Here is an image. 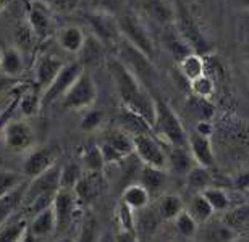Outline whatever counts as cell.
Masks as SVG:
<instances>
[{"mask_svg":"<svg viewBox=\"0 0 249 242\" xmlns=\"http://www.w3.org/2000/svg\"><path fill=\"white\" fill-rule=\"evenodd\" d=\"M107 68L115 84L122 107L144 118L152 126L154 115H156V97L149 96L141 81L118 57L107 58Z\"/></svg>","mask_w":249,"mask_h":242,"instance_id":"1","label":"cell"},{"mask_svg":"<svg viewBox=\"0 0 249 242\" xmlns=\"http://www.w3.org/2000/svg\"><path fill=\"white\" fill-rule=\"evenodd\" d=\"M152 134L165 147H188V132L180 116L163 98L159 97H156Z\"/></svg>","mask_w":249,"mask_h":242,"instance_id":"2","label":"cell"},{"mask_svg":"<svg viewBox=\"0 0 249 242\" xmlns=\"http://www.w3.org/2000/svg\"><path fill=\"white\" fill-rule=\"evenodd\" d=\"M173 3H175L177 8V18L173 26L177 28L178 36L185 42V46L189 50L206 57V53L211 50V46H209L206 36L202 34L197 21L194 19L191 12H189L188 7L181 0H173Z\"/></svg>","mask_w":249,"mask_h":242,"instance_id":"3","label":"cell"},{"mask_svg":"<svg viewBox=\"0 0 249 242\" xmlns=\"http://www.w3.org/2000/svg\"><path fill=\"white\" fill-rule=\"evenodd\" d=\"M97 86L92 75L88 70H84L70 91L65 94L60 100L63 110H88L97 100Z\"/></svg>","mask_w":249,"mask_h":242,"instance_id":"4","label":"cell"},{"mask_svg":"<svg viewBox=\"0 0 249 242\" xmlns=\"http://www.w3.org/2000/svg\"><path fill=\"white\" fill-rule=\"evenodd\" d=\"M117 21L124 41L131 44L141 53H144L149 60H152L154 55H156V48H154L151 34H149L147 28L144 26L141 19L133 13H122L120 16H117Z\"/></svg>","mask_w":249,"mask_h":242,"instance_id":"5","label":"cell"},{"mask_svg":"<svg viewBox=\"0 0 249 242\" xmlns=\"http://www.w3.org/2000/svg\"><path fill=\"white\" fill-rule=\"evenodd\" d=\"M60 170L62 168L55 165L41 176L29 179V184L24 187L21 207L28 209L39 199H53L57 191L60 189Z\"/></svg>","mask_w":249,"mask_h":242,"instance_id":"6","label":"cell"},{"mask_svg":"<svg viewBox=\"0 0 249 242\" xmlns=\"http://www.w3.org/2000/svg\"><path fill=\"white\" fill-rule=\"evenodd\" d=\"M134 139V154L144 166L168 171L167 147L154 134H138Z\"/></svg>","mask_w":249,"mask_h":242,"instance_id":"7","label":"cell"},{"mask_svg":"<svg viewBox=\"0 0 249 242\" xmlns=\"http://www.w3.org/2000/svg\"><path fill=\"white\" fill-rule=\"evenodd\" d=\"M2 139L7 149L17 154L33 150L36 144V134L31 125L26 120H13V118L3 128Z\"/></svg>","mask_w":249,"mask_h":242,"instance_id":"8","label":"cell"},{"mask_svg":"<svg viewBox=\"0 0 249 242\" xmlns=\"http://www.w3.org/2000/svg\"><path fill=\"white\" fill-rule=\"evenodd\" d=\"M86 70L83 66V63L73 62V63H65L62 71L58 73V76L53 80V82L47 89L42 91V105H52L55 102H60L63 96L70 91V87L73 86L74 81L78 80L79 75Z\"/></svg>","mask_w":249,"mask_h":242,"instance_id":"9","label":"cell"},{"mask_svg":"<svg viewBox=\"0 0 249 242\" xmlns=\"http://www.w3.org/2000/svg\"><path fill=\"white\" fill-rule=\"evenodd\" d=\"M104 160L107 163H118L128 159L134 154V139L129 132L120 129H113L106 136L101 145Z\"/></svg>","mask_w":249,"mask_h":242,"instance_id":"10","label":"cell"},{"mask_svg":"<svg viewBox=\"0 0 249 242\" xmlns=\"http://www.w3.org/2000/svg\"><path fill=\"white\" fill-rule=\"evenodd\" d=\"M78 197L71 189H58L52 202L57 218V233H65L73 225L74 211H78Z\"/></svg>","mask_w":249,"mask_h":242,"instance_id":"11","label":"cell"},{"mask_svg":"<svg viewBox=\"0 0 249 242\" xmlns=\"http://www.w3.org/2000/svg\"><path fill=\"white\" fill-rule=\"evenodd\" d=\"M89 26L96 34V39L102 44H117L122 41L123 36L118 28V21L115 15H108L102 12H92L88 15Z\"/></svg>","mask_w":249,"mask_h":242,"instance_id":"12","label":"cell"},{"mask_svg":"<svg viewBox=\"0 0 249 242\" xmlns=\"http://www.w3.org/2000/svg\"><path fill=\"white\" fill-rule=\"evenodd\" d=\"M57 165V150L55 147H41V149L29 150V155L23 161V175L28 179L41 176Z\"/></svg>","mask_w":249,"mask_h":242,"instance_id":"13","label":"cell"},{"mask_svg":"<svg viewBox=\"0 0 249 242\" xmlns=\"http://www.w3.org/2000/svg\"><path fill=\"white\" fill-rule=\"evenodd\" d=\"M28 24L29 29L37 39H47L53 32V23L51 18V10L41 2H33L28 7Z\"/></svg>","mask_w":249,"mask_h":242,"instance_id":"14","label":"cell"},{"mask_svg":"<svg viewBox=\"0 0 249 242\" xmlns=\"http://www.w3.org/2000/svg\"><path fill=\"white\" fill-rule=\"evenodd\" d=\"M139 7L151 21L160 26H170L175 23L177 8L170 0H139Z\"/></svg>","mask_w":249,"mask_h":242,"instance_id":"15","label":"cell"},{"mask_svg":"<svg viewBox=\"0 0 249 242\" xmlns=\"http://www.w3.org/2000/svg\"><path fill=\"white\" fill-rule=\"evenodd\" d=\"M238 233L230 228L223 220L211 218L206 223L199 225L196 239L199 242H233Z\"/></svg>","mask_w":249,"mask_h":242,"instance_id":"16","label":"cell"},{"mask_svg":"<svg viewBox=\"0 0 249 242\" xmlns=\"http://www.w3.org/2000/svg\"><path fill=\"white\" fill-rule=\"evenodd\" d=\"M188 149L191 152L196 165L199 166L211 168L213 161H215V154H213L212 149L211 137H206L193 131L191 134H188Z\"/></svg>","mask_w":249,"mask_h":242,"instance_id":"17","label":"cell"},{"mask_svg":"<svg viewBox=\"0 0 249 242\" xmlns=\"http://www.w3.org/2000/svg\"><path fill=\"white\" fill-rule=\"evenodd\" d=\"M29 226L26 211H15L7 221L0 225V242H21Z\"/></svg>","mask_w":249,"mask_h":242,"instance_id":"18","label":"cell"},{"mask_svg":"<svg viewBox=\"0 0 249 242\" xmlns=\"http://www.w3.org/2000/svg\"><path fill=\"white\" fill-rule=\"evenodd\" d=\"M28 228L34 238H37L39 241L55 234L57 233V218H55V211H53L52 205L41 210L39 213L33 215V218L29 220Z\"/></svg>","mask_w":249,"mask_h":242,"instance_id":"19","label":"cell"},{"mask_svg":"<svg viewBox=\"0 0 249 242\" xmlns=\"http://www.w3.org/2000/svg\"><path fill=\"white\" fill-rule=\"evenodd\" d=\"M65 63L57 58L55 55H42L39 57V60L36 63V82L37 87L41 89H47L53 80L58 76V73L62 71Z\"/></svg>","mask_w":249,"mask_h":242,"instance_id":"20","label":"cell"},{"mask_svg":"<svg viewBox=\"0 0 249 242\" xmlns=\"http://www.w3.org/2000/svg\"><path fill=\"white\" fill-rule=\"evenodd\" d=\"M168 171H173L180 176H186L196 166L191 152L188 147H167Z\"/></svg>","mask_w":249,"mask_h":242,"instance_id":"21","label":"cell"},{"mask_svg":"<svg viewBox=\"0 0 249 242\" xmlns=\"http://www.w3.org/2000/svg\"><path fill=\"white\" fill-rule=\"evenodd\" d=\"M86 34L78 26H65L58 29L57 42L65 52L68 53H79L86 44Z\"/></svg>","mask_w":249,"mask_h":242,"instance_id":"22","label":"cell"},{"mask_svg":"<svg viewBox=\"0 0 249 242\" xmlns=\"http://www.w3.org/2000/svg\"><path fill=\"white\" fill-rule=\"evenodd\" d=\"M42 92L36 91L34 87H24L18 98V108L17 112L21 113L23 120L34 118L41 112L42 108Z\"/></svg>","mask_w":249,"mask_h":242,"instance_id":"23","label":"cell"},{"mask_svg":"<svg viewBox=\"0 0 249 242\" xmlns=\"http://www.w3.org/2000/svg\"><path fill=\"white\" fill-rule=\"evenodd\" d=\"M167 176L168 171L165 170H159V168H151V166H144L139 175V182L149 191L151 197L154 195H160L163 191V186L167 184Z\"/></svg>","mask_w":249,"mask_h":242,"instance_id":"24","label":"cell"},{"mask_svg":"<svg viewBox=\"0 0 249 242\" xmlns=\"http://www.w3.org/2000/svg\"><path fill=\"white\" fill-rule=\"evenodd\" d=\"M24 71V62L21 52L17 47L2 48V62H0V73L8 78H17Z\"/></svg>","mask_w":249,"mask_h":242,"instance_id":"25","label":"cell"},{"mask_svg":"<svg viewBox=\"0 0 249 242\" xmlns=\"http://www.w3.org/2000/svg\"><path fill=\"white\" fill-rule=\"evenodd\" d=\"M151 194L149 191L144 187L141 182H136V184H129L123 189L122 192V202H124L129 209H133L134 211L144 210L151 202Z\"/></svg>","mask_w":249,"mask_h":242,"instance_id":"26","label":"cell"},{"mask_svg":"<svg viewBox=\"0 0 249 242\" xmlns=\"http://www.w3.org/2000/svg\"><path fill=\"white\" fill-rule=\"evenodd\" d=\"M178 68H180L181 75L191 82L197 80L199 76L206 75V60H204V55H199L196 52H189L183 58H180Z\"/></svg>","mask_w":249,"mask_h":242,"instance_id":"27","label":"cell"},{"mask_svg":"<svg viewBox=\"0 0 249 242\" xmlns=\"http://www.w3.org/2000/svg\"><path fill=\"white\" fill-rule=\"evenodd\" d=\"M120 128L123 131L129 132L131 136H138V134H152V126L149 123L141 118L136 113L126 110V108L122 107L120 112Z\"/></svg>","mask_w":249,"mask_h":242,"instance_id":"28","label":"cell"},{"mask_svg":"<svg viewBox=\"0 0 249 242\" xmlns=\"http://www.w3.org/2000/svg\"><path fill=\"white\" fill-rule=\"evenodd\" d=\"M101 173H86L79 179L78 186L74 187L78 200L81 202H92L101 192V179H99Z\"/></svg>","mask_w":249,"mask_h":242,"instance_id":"29","label":"cell"},{"mask_svg":"<svg viewBox=\"0 0 249 242\" xmlns=\"http://www.w3.org/2000/svg\"><path fill=\"white\" fill-rule=\"evenodd\" d=\"M186 108L197 121H212L215 116V105L212 103V98H202L191 94L186 100Z\"/></svg>","mask_w":249,"mask_h":242,"instance_id":"30","label":"cell"},{"mask_svg":"<svg viewBox=\"0 0 249 242\" xmlns=\"http://www.w3.org/2000/svg\"><path fill=\"white\" fill-rule=\"evenodd\" d=\"M183 210H185V205H183V200L180 195L163 194V195H160V199H159L157 211L162 220L173 221Z\"/></svg>","mask_w":249,"mask_h":242,"instance_id":"31","label":"cell"},{"mask_svg":"<svg viewBox=\"0 0 249 242\" xmlns=\"http://www.w3.org/2000/svg\"><path fill=\"white\" fill-rule=\"evenodd\" d=\"M185 210L197 221L199 225L206 223V221L213 218V215H215V211H213L211 204H209L207 199L201 194V192L193 195V199L189 200V204H188V207H185Z\"/></svg>","mask_w":249,"mask_h":242,"instance_id":"32","label":"cell"},{"mask_svg":"<svg viewBox=\"0 0 249 242\" xmlns=\"http://www.w3.org/2000/svg\"><path fill=\"white\" fill-rule=\"evenodd\" d=\"M222 220L238 234H240V231L249 234V204L240 205L233 210H227Z\"/></svg>","mask_w":249,"mask_h":242,"instance_id":"33","label":"cell"},{"mask_svg":"<svg viewBox=\"0 0 249 242\" xmlns=\"http://www.w3.org/2000/svg\"><path fill=\"white\" fill-rule=\"evenodd\" d=\"M186 181H188V186L191 187L196 194L206 191L207 187L213 186V177L211 175V171H209V168H204V166H199V165H196L191 171L188 173Z\"/></svg>","mask_w":249,"mask_h":242,"instance_id":"34","label":"cell"},{"mask_svg":"<svg viewBox=\"0 0 249 242\" xmlns=\"http://www.w3.org/2000/svg\"><path fill=\"white\" fill-rule=\"evenodd\" d=\"M201 194L206 197L215 213H222V211H227L230 209V195L222 187L213 184L211 187H207L206 191H202Z\"/></svg>","mask_w":249,"mask_h":242,"instance_id":"35","label":"cell"},{"mask_svg":"<svg viewBox=\"0 0 249 242\" xmlns=\"http://www.w3.org/2000/svg\"><path fill=\"white\" fill-rule=\"evenodd\" d=\"M115 218L118 223V231H126V233H138V221L134 210L124 204V202H118L115 210Z\"/></svg>","mask_w":249,"mask_h":242,"instance_id":"36","label":"cell"},{"mask_svg":"<svg viewBox=\"0 0 249 242\" xmlns=\"http://www.w3.org/2000/svg\"><path fill=\"white\" fill-rule=\"evenodd\" d=\"M24 184V175L12 170H0V197L21 189Z\"/></svg>","mask_w":249,"mask_h":242,"instance_id":"37","label":"cell"},{"mask_svg":"<svg viewBox=\"0 0 249 242\" xmlns=\"http://www.w3.org/2000/svg\"><path fill=\"white\" fill-rule=\"evenodd\" d=\"M23 194H24V189L21 187V189L15 191L12 194L0 197V225H2L3 221H7L10 216L17 211L18 207L21 205Z\"/></svg>","mask_w":249,"mask_h":242,"instance_id":"38","label":"cell"},{"mask_svg":"<svg viewBox=\"0 0 249 242\" xmlns=\"http://www.w3.org/2000/svg\"><path fill=\"white\" fill-rule=\"evenodd\" d=\"M84 170L88 173H101L106 166V160H104L101 145H92L83 152L81 155Z\"/></svg>","mask_w":249,"mask_h":242,"instance_id":"39","label":"cell"},{"mask_svg":"<svg viewBox=\"0 0 249 242\" xmlns=\"http://www.w3.org/2000/svg\"><path fill=\"white\" fill-rule=\"evenodd\" d=\"M83 168L78 163H67L60 170V189H71L78 186L79 179L83 177Z\"/></svg>","mask_w":249,"mask_h":242,"instance_id":"40","label":"cell"},{"mask_svg":"<svg viewBox=\"0 0 249 242\" xmlns=\"http://www.w3.org/2000/svg\"><path fill=\"white\" fill-rule=\"evenodd\" d=\"M173 225H175L177 231L180 233L183 238L186 239H196L197 229H199V223L193 218L191 215L188 213L186 210H183L180 215L173 220Z\"/></svg>","mask_w":249,"mask_h":242,"instance_id":"41","label":"cell"},{"mask_svg":"<svg viewBox=\"0 0 249 242\" xmlns=\"http://www.w3.org/2000/svg\"><path fill=\"white\" fill-rule=\"evenodd\" d=\"M189 91H191L193 96H197L202 98H212L215 96V82H213L212 78L206 73V75L199 76L197 80L189 82Z\"/></svg>","mask_w":249,"mask_h":242,"instance_id":"42","label":"cell"},{"mask_svg":"<svg viewBox=\"0 0 249 242\" xmlns=\"http://www.w3.org/2000/svg\"><path fill=\"white\" fill-rule=\"evenodd\" d=\"M23 89L24 87H21V84L13 89V96H12V98H10L8 105L5 107V110L2 113H0V137H2L3 128L7 126V123L12 120L13 115H15V112H17V108H18V98H19V94H21Z\"/></svg>","mask_w":249,"mask_h":242,"instance_id":"43","label":"cell"},{"mask_svg":"<svg viewBox=\"0 0 249 242\" xmlns=\"http://www.w3.org/2000/svg\"><path fill=\"white\" fill-rule=\"evenodd\" d=\"M102 123H104V112L89 110L81 121V131H86V132L97 131L99 128L102 126Z\"/></svg>","mask_w":249,"mask_h":242,"instance_id":"44","label":"cell"},{"mask_svg":"<svg viewBox=\"0 0 249 242\" xmlns=\"http://www.w3.org/2000/svg\"><path fill=\"white\" fill-rule=\"evenodd\" d=\"M55 13H70L78 7L79 0H37Z\"/></svg>","mask_w":249,"mask_h":242,"instance_id":"45","label":"cell"},{"mask_svg":"<svg viewBox=\"0 0 249 242\" xmlns=\"http://www.w3.org/2000/svg\"><path fill=\"white\" fill-rule=\"evenodd\" d=\"M94 12H102L108 15H115L120 10V0H92Z\"/></svg>","mask_w":249,"mask_h":242,"instance_id":"46","label":"cell"},{"mask_svg":"<svg viewBox=\"0 0 249 242\" xmlns=\"http://www.w3.org/2000/svg\"><path fill=\"white\" fill-rule=\"evenodd\" d=\"M233 186H235L238 191L249 192V168L238 173L235 176V179H233Z\"/></svg>","mask_w":249,"mask_h":242,"instance_id":"47","label":"cell"},{"mask_svg":"<svg viewBox=\"0 0 249 242\" xmlns=\"http://www.w3.org/2000/svg\"><path fill=\"white\" fill-rule=\"evenodd\" d=\"M19 80H17V78H8L0 73V94L2 92H7V91H13L15 87L19 86Z\"/></svg>","mask_w":249,"mask_h":242,"instance_id":"48","label":"cell"},{"mask_svg":"<svg viewBox=\"0 0 249 242\" xmlns=\"http://www.w3.org/2000/svg\"><path fill=\"white\" fill-rule=\"evenodd\" d=\"M194 131H196L197 134L211 137L213 134V125H212V121H197L196 128H194Z\"/></svg>","mask_w":249,"mask_h":242,"instance_id":"49","label":"cell"},{"mask_svg":"<svg viewBox=\"0 0 249 242\" xmlns=\"http://www.w3.org/2000/svg\"><path fill=\"white\" fill-rule=\"evenodd\" d=\"M115 242H139L138 233H126V231H118L115 236Z\"/></svg>","mask_w":249,"mask_h":242,"instance_id":"50","label":"cell"},{"mask_svg":"<svg viewBox=\"0 0 249 242\" xmlns=\"http://www.w3.org/2000/svg\"><path fill=\"white\" fill-rule=\"evenodd\" d=\"M21 242H41L37 238H34V236L31 234V231H29V228H28V231H26V234L23 236V239H21Z\"/></svg>","mask_w":249,"mask_h":242,"instance_id":"51","label":"cell"},{"mask_svg":"<svg viewBox=\"0 0 249 242\" xmlns=\"http://www.w3.org/2000/svg\"><path fill=\"white\" fill-rule=\"evenodd\" d=\"M233 242H249V234H245V236H240V234H238Z\"/></svg>","mask_w":249,"mask_h":242,"instance_id":"52","label":"cell"},{"mask_svg":"<svg viewBox=\"0 0 249 242\" xmlns=\"http://www.w3.org/2000/svg\"><path fill=\"white\" fill-rule=\"evenodd\" d=\"M10 2H12V0H0V13H2L3 10L8 7V3H10Z\"/></svg>","mask_w":249,"mask_h":242,"instance_id":"53","label":"cell"},{"mask_svg":"<svg viewBox=\"0 0 249 242\" xmlns=\"http://www.w3.org/2000/svg\"><path fill=\"white\" fill-rule=\"evenodd\" d=\"M240 2V7L245 8V10H249V0H238Z\"/></svg>","mask_w":249,"mask_h":242,"instance_id":"54","label":"cell"},{"mask_svg":"<svg viewBox=\"0 0 249 242\" xmlns=\"http://www.w3.org/2000/svg\"><path fill=\"white\" fill-rule=\"evenodd\" d=\"M57 242H76V241L71 239V238H62V239H58Z\"/></svg>","mask_w":249,"mask_h":242,"instance_id":"55","label":"cell"},{"mask_svg":"<svg viewBox=\"0 0 249 242\" xmlns=\"http://www.w3.org/2000/svg\"><path fill=\"white\" fill-rule=\"evenodd\" d=\"M0 62H2V48H0Z\"/></svg>","mask_w":249,"mask_h":242,"instance_id":"56","label":"cell"},{"mask_svg":"<svg viewBox=\"0 0 249 242\" xmlns=\"http://www.w3.org/2000/svg\"><path fill=\"white\" fill-rule=\"evenodd\" d=\"M3 110H5V107H3V108H0V113H2Z\"/></svg>","mask_w":249,"mask_h":242,"instance_id":"57","label":"cell"}]
</instances>
